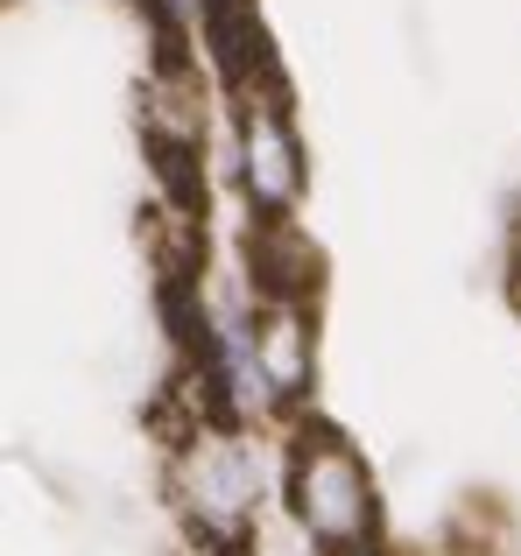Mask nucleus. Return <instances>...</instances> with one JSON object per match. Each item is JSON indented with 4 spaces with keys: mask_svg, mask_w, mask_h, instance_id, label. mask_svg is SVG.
I'll return each mask as SVG.
<instances>
[{
    "mask_svg": "<svg viewBox=\"0 0 521 556\" xmlns=\"http://www.w3.org/2000/svg\"><path fill=\"white\" fill-rule=\"evenodd\" d=\"M240 163H247V190L268 212H282L303 184V163H296V135L289 121L275 113V99H247V121H240Z\"/></svg>",
    "mask_w": 521,
    "mask_h": 556,
    "instance_id": "f03ea898",
    "label": "nucleus"
},
{
    "mask_svg": "<svg viewBox=\"0 0 521 556\" xmlns=\"http://www.w3.org/2000/svg\"><path fill=\"white\" fill-rule=\"evenodd\" d=\"M514 254H521V232H514Z\"/></svg>",
    "mask_w": 521,
    "mask_h": 556,
    "instance_id": "423d86ee",
    "label": "nucleus"
},
{
    "mask_svg": "<svg viewBox=\"0 0 521 556\" xmlns=\"http://www.w3.org/2000/svg\"><path fill=\"white\" fill-rule=\"evenodd\" d=\"M289 501H296V521L331 556L373 543V486H367V465H359L345 444H331V437H310V444L296 451Z\"/></svg>",
    "mask_w": 521,
    "mask_h": 556,
    "instance_id": "f257e3e1",
    "label": "nucleus"
},
{
    "mask_svg": "<svg viewBox=\"0 0 521 556\" xmlns=\"http://www.w3.org/2000/svg\"><path fill=\"white\" fill-rule=\"evenodd\" d=\"M339 556H373V543H367V549H339Z\"/></svg>",
    "mask_w": 521,
    "mask_h": 556,
    "instance_id": "39448f33",
    "label": "nucleus"
},
{
    "mask_svg": "<svg viewBox=\"0 0 521 556\" xmlns=\"http://www.w3.org/2000/svg\"><path fill=\"white\" fill-rule=\"evenodd\" d=\"M254 367L275 394H303L310 388V367H317V345H310V317L296 303H268L260 311V331H254Z\"/></svg>",
    "mask_w": 521,
    "mask_h": 556,
    "instance_id": "7ed1b4c3",
    "label": "nucleus"
},
{
    "mask_svg": "<svg viewBox=\"0 0 521 556\" xmlns=\"http://www.w3.org/2000/svg\"><path fill=\"white\" fill-rule=\"evenodd\" d=\"M183 493L198 501V515H205L212 529H233L254 501V472H247V458H240V444H198L191 465H183Z\"/></svg>",
    "mask_w": 521,
    "mask_h": 556,
    "instance_id": "20e7f679",
    "label": "nucleus"
}]
</instances>
